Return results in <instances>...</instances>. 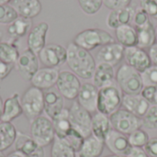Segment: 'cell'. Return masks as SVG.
<instances>
[{
	"label": "cell",
	"mask_w": 157,
	"mask_h": 157,
	"mask_svg": "<svg viewBox=\"0 0 157 157\" xmlns=\"http://www.w3.org/2000/svg\"><path fill=\"white\" fill-rule=\"evenodd\" d=\"M17 72L28 81H30L39 68V57L30 49H25L19 55L16 64Z\"/></svg>",
	"instance_id": "cell-11"
},
{
	"label": "cell",
	"mask_w": 157,
	"mask_h": 157,
	"mask_svg": "<svg viewBox=\"0 0 157 157\" xmlns=\"http://www.w3.org/2000/svg\"><path fill=\"white\" fill-rule=\"evenodd\" d=\"M135 9L127 6L118 10H111L107 17V25L111 29H116L122 25H130L133 20Z\"/></svg>",
	"instance_id": "cell-22"
},
{
	"label": "cell",
	"mask_w": 157,
	"mask_h": 157,
	"mask_svg": "<svg viewBox=\"0 0 157 157\" xmlns=\"http://www.w3.org/2000/svg\"><path fill=\"white\" fill-rule=\"evenodd\" d=\"M143 126L149 130L157 129V105H151L145 115L142 118Z\"/></svg>",
	"instance_id": "cell-36"
},
{
	"label": "cell",
	"mask_w": 157,
	"mask_h": 157,
	"mask_svg": "<svg viewBox=\"0 0 157 157\" xmlns=\"http://www.w3.org/2000/svg\"><path fill=\"white\" fill-rule=\"evenodd\" d=\"M142 74L143 82L144 86H157V66L151 65Z\"/></svg>",
	"instance_id": "cell-39"
},
{
	"label": "cell",
	"mask_w": 157,
	"mask_h": 157,
	"mask_svg": "<svg viewBox=\"0 0 157 157\" xmlns=\"http://www.w3.org/2000/svg\"><path fill=\"white\" fill-rule=\"evenodd\" d=\"M92 79L93 85L96 86L98 89L112 85L116 79L114 67L105 63H98L96 66Z\"/></svg>",
	"instance_id": "cell-20"
},
{
	"label": "cell",
	"mask_w": 157,
	"mask_h": 157,
	"mask_svg": "<svg viewBox=\"0 0 157 157\" xmlns=\"http://www.w3.org/2000/svg\"><path fill=\"white\" fill-rule=\"evenodd\" d=\"M152 105H157V86L156 90H155V97H154V101H153Z\"/></svg>",
	"instance_id": "cell-50"
},
{
	"label": "cell",
	"mask_w": 157,
	"mask_h": 157,
	"mask_svg": "<svg viewBox=\"0 0 157 157\" xmlns=\"http://www.w3.org/2000/svg\"><path fill=\"white\" fill-rule=\"evenodd\" d=\"M122 106L125 109L133 113L139 118H143L150 108V103L144 99L140 94L124 95L122 98Z\"/></svg>",
	"instance_id": "cell-23"
},
{
	"label": "cell",
	"mask_w": 157,
	"mask_h": 157,
	"mask_svg": "<svg viewBox=\"0 0 157 157\" xmlns=\"http://www.w3.org/2000/svg\"><path fill=\"white\" fill-rule=\"evenodd\" d=\"M48 30L49 24L47 22H40L33 27L28 36V48L36 54H39L46 45V35Z\"/></svg>",
	"instance_id": "cell-19"
},
{
	"label": "cell",
	"mask_w": 157,
	"mask_h": 157,
	"mask_svg": "<svg viewBox=\"0 0 157 157\" xmlns=\"http://www.w3.org/2000/svg\"><path fill=\"white\" fill-rule=\"evenodd\" d=\"M6 157H27L25 155H23L22 153H20V152H18V151H13V152H11L10 154H8L7 155Z\"/></svg>",
	"instance_id": "cell-48"
},
{
	"label": "cell",
	"mask_w": 157,
	"mask_h": 157,
	"mask_svg": "<svg viewBox=\"0 0 157 157\" xmlns=\"http://www.w3.org/2000/svg\"><path fill=\"white\" fill-rule=\"evenodd\" d=\"M112 129L125 135L143 127V120L125 109H120L109 116Z\"/></svg>",
	"instance_id": "cell-7"
},
{
	"label": "cell",
	"mask_w": 157,
	"mask_h": 157,
	"mask_svg": "<svg viewBox=\"0 0 157 157\" xmlns=\"http://www.w3.org/2000/svg\"><path fill=\"white\" fill-rule=\"evenodd\" d=\"M145 152L150 157H157V138H152L144 146Z\"/></svg>",
	"instance_id": "cell-44"
},
{
	"label": "cell",
	"mask_w": 157,
	"mask_h": 157,
	"mask_svg": "<svg viewBox=\"0 0 157 157\" xmlns=\"http://www.w3.org/2000/svg\"><path fill=\"white\" fill-rule=\"evenodd\" d=\"M62 139V138H61ZM70 145L71 147L76 152L78 153V151L80 150V148L83 145V143L85 141V138L75 129H71V131L66 134V136L63 138Z\"/></svg>",
	"instance_id": "cell-38"
},
{
	"label": "cell",
	"mask_w": 157,
	"mask_h": 157,
	"mask_svg": "<svg viewBox=\"0 0 157 157\" xmlns=\"http://www.w3.org/2000/svg\"><path fill=\"white\" fill-rule=\"evenodd\" d=\"M124 59L128 65L140 73H143L152 65L149 53L138 46L125 48Z\"/></svg>",
	"instance_id": "cell-12"
},
{
	"label": "cell",
	"mask_w": 157,
	"mask_h": 157,
	"mask_svg": "<svg viewBox=\"0 0 157 157\" xmlns=\"http://www.w3.org/2000/svg\"><path fill=\"white\" fill-rule=\"evenodd\" d=\"M51 157H76V152L64 139L55 136L52 144Z\"/></svg>",
	"instance_id": "cell-33"
},
{
	"label": "cell",
	"mask_w": 157,
	"mask_h": 157,
	"mask_svg": "<svg viewBox=\"0 0 157 157\" xmlns=\"http://www.w3.org/2000/svg\"><path fill=\"white\" fill-rule=\"evenodd\" d=\"M132 0H103V5L110 10H118L130 6Z\"/></svg>",
	"instance_id": "cell-42"
},
{
	"label": "cell",
	"mask_w": 157,
	"mask_h": 157,
	"mask_svg": "<svg viewBox=\"0 0 157 157\" xmlns=\"http://www.w3.org/2000/svg\"><path fill=\"white\" fill-rule=\"evenodd\" d=\"M14 66L15 65L6 63L0 60V81L4 80L5 78H6L9 75V74L13 70Z\"/></svg>",
	"instance_id": "cell-45"
},
{
	"label": "cell",
	"mask_w": 157,
	"mask_h": 157,
	"mask_svg": "<svg viewBox=\"0 0 157 157\" xmlns=\"http://www.w3.org/2000/svg\"><path fill=\"white\" fill-rule=\"evenodd\" d=\"M3 103H4V101H3V99H2V98H1V96H0V122L2 121V114H3Z\"/></svg>",
	"instance_id": "cell-49"
},
{
	"label": "cell",
	"mask_w": 157,
	"mask_h": 157,
	"mask_svg": "<svg viewBox=\"0 0 157 157\" xmlns=\"http://www.w3.org/2000/svg\"><path fill=\"white\" fill-rule=\"evenodd\" d=\"M138 35V44L137 46L142 49H150L154 44L156 43L155 38V28L153 23L149 21L146 25L136 28Z\"/></svg>",
	"instance_id": "cell-28"
},
{
	"label": "cell",
	"mask_w": 157,
	"mask_h": 157,
	"mask_svg": "<svg viewBox=\"0 0 157 157\" xmlns=\"http://www.w3.org/2000/svg\"><path fill=\"white\" fill-rule=\"evenodd\" d=\"M116 39L118 43L122 45L124 48L137 46L138 35L136 28L130 25H122L115 29Z\"/></svg>",
	"instance_id": "cell-27"
},
{
	"label": "cell",
	"mask_w": 157,
	"mask_h": 157,
	"mask_svg": "<svg viewBox=\"0 0 157 157\" xmlns=\"http://www.w3.org/2000/svg\"><path fill=\"white\" fill-rule=\"evenodd\" d=\"M17 131L11 122H0V151H6L16 141Z\"/></svg>",
	"instance_id": "cell-29"
},
{
	"label": "cell",
	"mask_w": 157,
	"mask_h": 157,
	"mask_svg": "<svg viewBox=\"0 0 157 157\" xmlns=\"http://www.w3.org/2000/svg\"><path fill=\"white\" fill-rule=\"evenodd\" d=\"M111 129L112 127L110 124L109 116H107L98 111L95 112L92 115L91 132L93 136L105 143L106 137L108 136Z\"/></svg>",
	"instance_id": "cell-25"
},
{
	"label": "cell",
	"mask_w": 157,
	"mask_h": 157,
	"mask_svg": "<svg viewBox=\"0 0 157 157\" xmlns=\"http://www.w3.org/2000/svg\"><path fill=\"white\" fill-rule=\"evenodd\" d=\"M12 0H0V5H5V4H10Z\"/></svg>",
	"instance_id": "cell-51"
},
{
	"label": "cell",
	"mask_w": 157,
	"mask_h": 157,
	"mask_svg": "<svg viewBox=\"0 0 157 157\" xmlns=\"http://www.w3.org/2000/svg\"><path fill=\"white\" fill-rule=\"evenodd\" d=\"M105 147V143L93 135L85 138L82 147L78 151L79 157H100Z\"/></svg>",
	"instance_id": "cell-26"
},
{
	"label": "cell",
	"mask_w": 157,
	"mask_h": 157,
	"mask_svg": "<svg viewBox=\"0 0 157 157\" xmlns=\"http://www.w3.org/2000/svg\"><path fill=\"white\" fill-rule=\"evenodd\" d=\"M78 4L84 13L86 15H95L100 10L103 0H78Z\"/></svg>",
	"instance_id": "cell-37"
},
{
	"label": "cell",
	"mask_w": 157,
	"mask_h": 157,
	"mask_svg": "<svg viewBox=\"0 0 157 157\" xmlns=\"http://www.w3.org/2000/svg\"><path fill=\"white\" fill-rule=\"evenodd\" d=\"M0 157H6V155H5L3 154V152H1V151H0Z\"/></svg>",
	"instance_id": "cell-53"
},
{
	"label": "cell",
	"mask_w": 157,
	"mask_h": 157,
	"mask_svg": "<svg viewBox=\"0 0 157 157\" xmlns=\"http://www.w3.org/2000/svg\"><path fill=\"white\" fill-rule=\"evenodd\" d=\"M66 51V63L71 71L82 79H91L97 66L96 60L92 54L74 42H70L67 45Z\"/></svg>",
	"instance_id": "cell-1"
},
{
	"label": "cell",
	"mask_w": 157,
	"mask_h": 157,
	"mask_svg": "<svg viewBox=\"0 0 157 157\" xmlns=\"http://www.w3.org/2000/svg\"><path fill=\"white\" fill-rule=\"evenodd\" d=\"M140 6L149 17L157 19V0H140Z\"/></svg>",
	"instance_id": "cell-40"
},
{
	"label": "cell",
	"mask_w": 157,
	"mask_h": 157,
	"mask_svg": "<svg viewBox=\"0 0 157 157\" xmlns=\"http://www.w3.org/2000/svg\"><path fill=\"white\" fill-rule=\"evenodd\" d=\"M105 145L113 155L123 156H127L132 148L129 142L128 135L119 132L114 129H111L106 137Z\"/></svg>",
	"instance_id": "cell-14"
},
{
	"label": "cell",
	"mask_w": 157,
	"mask_h": 157,
	"mask_svg": "<svg viewBox=\"0 0 157 157\" xmlns=\"http://www.w3.org/2000/svg\"><path fill=\"white\" fill-rule=\"evenodd\" d=\"M63 98L58 91L52 88L44 92V112L50 120L55 119L64 109Z\"/></svg>",
	"instance_id": "cell-18"
},
{
	"label": "cell",
	"mask_w": 157,
	"mask_h": 157,
	"mask_svg": "<svg viewBox=\"0 0 157 157\" xmlns=\"http://www.w3.org/2000/svg\"><path fill=\"white\" fill-rule=\"evenodd\" d=\"M69 119L72 128L77 131L84 138L92 135V115L89 111L81 107L77 101H75L69 109Z\"/></svg>",
	"instance_id": "cell-8"
},
{
	"label": "cell",
	"mask_w": 157,
	"mask_h": 157,
	"mask_svg": "<svg viewBox=\"0 0 157 157\" xmlns=\"http://www.w3.org/2000/svg\"><path fill=\"white\" fill-rule=\"evenodd\" d=\"M79 77L72 71H62L56 83L58 92L66 99L74 100L77 98L81 88Z\"/></svg>",
	"instance_id": "cell-9"
},
{
	"label": "cell",
	"mask_w": 157,
	"mask_h": 157,
	"mask_svg": "<svg viewBox=\"0 0 157 157\" xmlns=\"http://www.w3.org/2000/svg\"><path fill=\"white\" fill-rule=\"evenodd\" d=\"M30 136L41 147L52 144L55 139V131L52 120L47 116H40L31 121Z\"/></svg>",
	"instance_id": "cell-6"
},
{
	"label": "cell",
	"mask_w": 157,
	"mask_h": 157,
	"mask_svg": "<svg viewBox=\"0 0 157 157\" xmlns=\"http://www.w3.org/2000/svg\"><path fill=\"white\" fill-rule=\"evenodd\" d=\"M2 37H3V34H2V32L0 31V43H1V40H2Z\"/></svg>",
	"instance_id": "cell-54"
},
{
	"label": "cell",
	"mask_w": 157,
	"mask_h": 157,
	"mask_svg": "<svg viewBox=\"0 0 157 157\" xmlns=\"http://www.w3.org/2000/svg\"><path fill=\"white\" fill-rule=\"evenodd\" d=\"M20 102L24 116L31 121L44 111V92L31 86L22 94Z\"/></svg>",
	"instance_id": "cell-4"
},
{
	"label": "cell",
	"mask_w": 157,
	"mask_h": 157,
	"mask_svg": "<svg viewBox=\"0 0 157 157\" xmlns=\"http://www.w3.org/2000/svg\"><path fill=\"white\" fill-rule=\"evenodd\" d=\"M149 56L153 65L157 66V42L149 49Z\"/></svg>",
	"instance_id": "cell-47"
},
{
	"label": "cell",
	"mask_w": 157,
	"mask_h": 157,
	"mask_svg": "<svg viewBox=\"0 0 157 157\" xmlns=\"http://www.w3.org/2000/svg\"><path fill=\"white\" fill-rule=\"evenodd\" d=\"M23 114V109L20 102V96L18 93H14L3 103L2 121L11 122Z\"/></svg>",
	"instance_id": "cell-24"
},
{
	"label": "cell",
	"mask_w": 157,
	"mask_h": 157,
	"mask_svg": "<svg viewBox=\"0 0 157 157\" xmlns=\"http://www.w3.org/2000/svg\"><path fill=\"white\" fill-rule=\"evenodd\" d=\"M132 21L135 25V28H140V27L146 25L150 21V18H149L148 14L143 8L140 7L135 10V14H134Z\"/></svg>",
	"instance_id": "cell-41"
},
{
	"label": "cell",
	"mask_w": 157,
	"mask_h": 157,
	"mask_svg": "<svg viewBox=\"0 0 157 157\" xmlns=\"http://www.w3.org/2000/svg\"><path fill=\"white\" fill-rule=\"evenodd\" d=\"M123 95L121 90L114 84L98 89L97 111L110 116L122 106Z\"/></svg>",
	"instance_id": "cell-5"
},
{
	"label": "cell",
	"mask_w": 157,
	"mask_h": 157,
	"mask_svg": "<svg viewBox=\"0 0 157 157\" xmlns=\"http://www.w3.org/2000/svg\"><path fill=\"white\" fill-rule=\"evenodd\" d=\"M98 88L91 83H84L76 98L78 104L90 113L96 112L98 108Z\"/></svg>",
	"instance_id": "cell-17"
},
{
	"label": "cell",
	"mask_w": 157,
	"mask_h": 157,
	"mask_svg": "<svg viewBox=\"0 0 157 157\" xmlns=\"http://www.w3.org/2000/svg\"><path fill=\"white\" fill-rule=\"evenodd\" d=\"M38 57L44 66L58 68L66 63L67 51L66 48L60 44L51 43L45 45L38 54Z\"/></svg>",
	"instance_id": "cell-10"
},
{
	"label": "cell",
	"mask_w": 157,
	"mask_h": 157,
	"mask_svg": "<svg viewBox=\"0 0 157 157\" xmlns=\"http://www.w3.org/2000/svg\"><path fill=\"white\" fill-rule=\"evenodd\" d=\"M10 5L18 17L32 19L41 12L42 6L40 0H12Z\"/></svg>",
	"instance_id": "cell-21"
},
{
	"label": "cell",
	"mask_w": 157,
	"mask_h": 157,
	"mask_svg": "<svg viewBox=\"0 0 157 157\" xmlns=\"http://www.w3.org/2000/svg\"><path fill=\"white\" fill-rule=\"evenodd\" d=\"M59 74V68L46 66L40 68L30 80L31 86L41 89L42 91L49 90L56 86Z\"/></svg>",
	"instance_id": "cell-13"
},
{
	"label": "cell",
	"mask_w": 157,
	"mask_h": 157,
	"mask_svg": "<svg viewBox=\"0 0 157 157\" xmlns=\"http://www.w3.org/2000/svg\"><path fill=\"white\" fill-rule=\"evenodd\" d=\"M155 38H156V41H157V26L155 28Z\"/></svg>",
	"instance_id": "cell-55"
},
{
	"label": "cell",
	"mask_w": 157,
	"mask_h": 157,
	"mask_svg": "<svg viewBox=\"0 0 157 157\" xmlns=\"http://www.w3.org/2000/svg\"><path fill=\"white\" fill-rule=\"evenodd\" d=\"M73 42L89 52L95 50L98 47H102L104 45L113 43L115 42V40L110 33L104 29H86L76 34Z\"/></svg>",
	"instance_id": "cell-3"
},
{
	"label": "cell",
	"mask_w": 157,
	"mask_h": 157,
	"mask_svg": "<svg viewBox=\"0 0 157 157\" xmlns=\"http://www.w3.org/2000/svg\"><path fill=\"white\" fill-rule=\"evenodd\" d=\"M116 81L125 95H138L144 86L142 74L127 63L122 64L118 69Z\"/></svg>",
	"instance_id": "cell-2"
},
{
	"label": "cell",
	"mask_w": 157,
	"mask_h": 157,
	"mask_svg": "<svg viewBox=\"0 0 157 157\" xmlns=\"http://www.w3.org/2000/svg\"><path fill=\"white\" fill-rule=\"evenodd\" d=\"M17 17V13L10 4L0 5V24L9 25Z\"/></svg>",
	"instance_id": "cell-35"
},
{
	"label": "cell",
	"mask_w": 157,
	"mask_h": 157,
	"mask_svg": "<svg viewBox=\"0 0 157 157\" xmlns=\"http://www.w3.org/2000/svg\"><path fill=\"white\" fill-rule=\"evenodd\" d=\"M15 150L22 153L27 157H44L45 152L43 147L40 146L31 136L17 132L15 141Z\"/></svg>",
	"instance_id": "cell-16"
},
{
	"label": "cell",
	"mask_w": 157,
	"mask_h": 157,
	"mask_svg": "<svg viewBox=\"0 0 157 157\" xmlns=\"http://www.w3.org/2000/svg\"><path fill=\"white\" fill-rule=\"evenodd\" d=\"M32 21L29 18L18 17L7 27V33L14 39L24 37L31 29Z\"/></svg>",
	"instance_id": "cell-31"
},
{
	"label": "cell",
	"mask_w": 157,
	"mask_h": 157,
	"mask_svg": "<svg viewBox=\"0 0 157 157\" xmlns=\"http://www.w3.org/2000/svg\"><path fill=\"white\" fill-rule=\"evenodd\" d=\"M105 157H127V156H123V155H107Z\"/></svg>",
	"instance_id": "cell-52"
},
{
	"label": "cell",
	"mask_w": 157,
	"mask_h": 157,
	"mask_svg": "<svg viewBox=\"0 0 157 157\" xmlns=\"http://www.w3.org/2000/svg\"><path fill=\"white\" fill-rule=\"evenodd\" d=\"M127 157H150L144 148L132 147Z\"/></svg>",
	"instance_id": "cell-46"
},
{
	"label": "cell",
	"mask_w": 157,
	"mask_h": 157,
	"mask_svg": "<svg viewBox=\"0 0 157 157\" xmlns=\"http://www.w3.org/2000/svg\"><path fill=\"white\" fill-rule=\"evenodd\" d=\"M125 48L118 42H113L102 46L96 54V59L98 63H105L112 65H118L124 59Z\"/></svg>",
	"instance_id": "cell-15"
},
{
	"label": "cell",
	"mask_w": 157,
	"mask_h": 157,
	"mask_svg": "<svg viewBox=\"0 0 157 157\" xmlns=\"http://www.w3.org/2000/svg\"><path fill=\"white\" fill-rule=\"evenodd\" d=\"M52 121L54 127L55 136L63 139L72 129V124L69 119V109L64 108L62 112Z\"/></svg>",
	"instance_id": "cell-30"
},
{
	"label": "cell",
	"mask_w": 157,
	"mask_h": 157,
	"mask_svg": "<svg viewBox=\"0 0 157 157\" xmlns=\"http://www.w3.org/2000/svg\"><path fill=\"white\" fill-rule=\"evenodd\" d=\"M128 139L132 147H139V148H144V146L147 144V143L150 140L148 133L142 129H138L133 132H132L131 134H129Z\"/></svg>",
	"instance_id": "cell-34"
},
{
	"label": "cell",
	"mask_w": 157,
	"mask_h": 157,
	"mask_svg": "<svg viewBox=\"0 0 157 157\" xmlns=\"http://www.w3.org/2000/svg\"><path fill=\"white\" fill-rule=\"evenodd\" d=\"M20 53L17 46L14 42L1 41L0 43V60L6 63L15 65Z\"/></svg>",
	"instance_id": "cell-32"
},
{
	"label": "cell",
	"mask_w": 157,
	"mask_h": 157,
	"mask_svg": "<svg viewBox=\"0 0 157 157\" xmlns=\"http://www.w3.org/2000/svg\"><path fill=\"white\" fill-rule=\"evenodd\" d=\"M155 90H156V86H144V88L142 89L140 95L144 99H146L150 103V105H152L153 101H154V97H155Z\"/></svg>",
	"instance_id": "cell-43"
}]
</instances>
